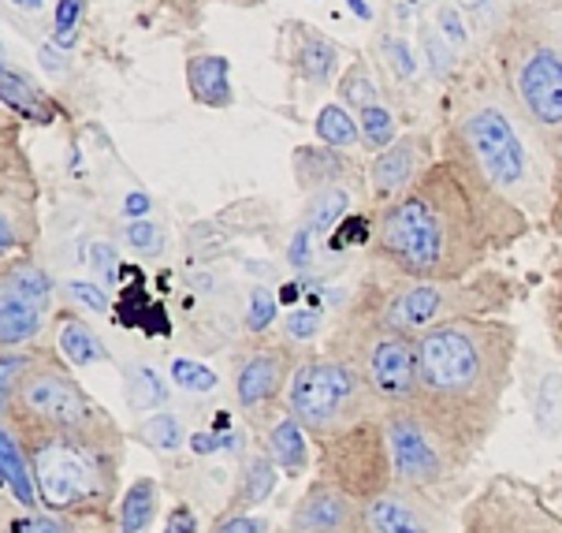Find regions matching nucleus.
Listing matches in <instances>:
<instances>
[{
	"label": "nucleus",
	"instance_id": "obj_1",
	"mask_svg": "<svg viewBox=\"0 0 562 533\" xmlns=\"http://www.w3.org/2000/svg\"><path fill=\"white\" fill-rule=\"evenodd\" d=\"M529 227L532 216L510 206L459 157L440 154L403 198L376 209L369 258L380 276L462 280L529 235Z\"/></svg>",
	"mask_w": 562,
	"mask_h": 533
},
{
	"label": "nucleus",
	"instance_id": "obj_2",
	"mask_svg": "<svg viewBox=\"0 0 562 533\" xmlns=\"http://www.w3.org/2000/svg\"><path fill=\"white\" fill-rule=\"evenodd\" d=\"M518 355V329L495 318H465L417 336L414 403L477 455L503 422Z\"/></svg>",
	"mask_w": 562,
	"mask_h": 533
},
{
	"label": "nucleus",
	"instance_id": "obj_3",
	"mask_svg": "<svg viewBox=\"0 0 562 533\" xmlns=\"http://www.w3.org/2000/svg\"><path fill=\"white\" fill-rule=\"evenodd\" d=\"M440 154L459 157L532 221L551 213L559 160L526 120L499 71L477 68L459 82Z\"/></svg>",
	"mask_w": 562,
	"mask_h": 533
},
{
	"label": "nucleus",
	"instance_id": "obj_4",
	"mask_svg": "<svg viewBox=\"0 0 562 533\" xmlns=\"http://www.w3.org/2000/svg\"><path fill=\"white\" fill-rule=\"evenodd\" d=\"M514 302V284L503 273H473L462 280H403V276H373L350 302V310L366 313L380 325L422 336L428 329L451 325L465 318H492Z\"/></svg>",
	"mask_w": 562,
	"mask_h": 533
},
{
	"label": "nucleus",
	"instance_id": "obj_5",
	"mask_svg": "<svg viewBox=\"0 0 562 533\" xmlns=\"http://www.w3.org/2000/svg\"><path fill=\"white\" fill-rule=\"evenodd\" d=\"M15 430L23 433L45 511L109 522V511L120 492V447H101L79 441V436H60L45 430H23V425H15Z\"/></svg>",
	"mask_w": 562,
	"mask_h": 533
},
{
	"label": "nucleus",
	"instance_id": "obj_6",
	"mask_svg": "<svg viewBox=\"0 0 562 533\" xmlns=\"http://www.w3.org/2000/svg\"><path fill=\"white\" fill-rule=\"evenodd\" d=\"M495 71L551 157L562 160V53L529 19L510 12L495 34Z\"/></svg>",
	"mask_w": 562,
	"mask_h": 533
},
{
	"label": "nucleus",
	"instance_id": "obj_7",
	"mask_svg": "<svg viewBox=\"0 0 562 533\" xmlns=\"http://www.w3.org/2000/svg\"><path fill=\"white\" fill-rule=\"evenodd\" d=\"M294 422L306 430L313 441H328L355 425L380 418V399L366 377L350 366L336 351H306L294 366V377L288 385V403H283Z\"/></svg>",
	"mask_w": 562,
	"mask_h": 533
},
{
	"label": "nucleus",
	"instance_id": "obj_8",
	"mask_svg": "<svg viewBox=\"0 0 562 533\" xmlns=\"http://www.w3.org/2000/svg\"><path fill=\"white\" fill-rule=\"evenodd\" d=\"M0 418H12L23 430H45L60 436H79V441L120 447L123 430L104 407L79 385L71 366L60 355H49L37 366V374L19 388V396L8 407H0Z\"/></svg>",
	"mask_w": 562,
	"mask_h": 533
},
{
	"label": "nucleus",
	"instance_id": "obj_9",
	"mask_svg": "<svg viewBox=\"0 0 562 533\" xmlns=\"http://www.w3.org/2000/svg\"><path fill=\"white\" fill-rule=\"evenodd\" d=\"M392 452L395 485L428 492V497L451 503L462 489V474L477 455H470L443 425H436L417 403H398L380 411Z\"/></svg>",
	"mask_w": 562,
	"mask_h": 533
},
{
	"label": "nucleus",
	"instance_id": "obj_10",
	"mask_svg": "<svg viewBox=\"0 0 562 533\" xmlns=\"http://www.w3.org/2000/svg\"><path fill=\"white\" fill-rule=\"evenodd\" d=\"M328 351H336L366 377L380 407L414 403L417 396V340L380 325L358 310H347L342 321L331 329Z\"/></svg>",
	"mask_w": 562,
	"mask_h": 533
},
{
	"label": "nucleus",
	"instance_id": "obj_11",
	"mask_svg": "<svg viewBox=\"0 0 562 533\" xmlns=\"http://www.w3.org/2000/svg\"><path fill=\"white\" fill-rule=\"evenodd\" d=\"M299 358L302 355L294 351L291 340H269V336H254L250 344L235 351L232 396L239 414H246L261 430H269L280 403H288V385Z\"/></svg>",
	"mask_w": 562,
	"mask_h": 533
},
{
	"label": "nucleus",
	"instance_id": "obj_12",
	"mask_svg": "<svg viewBox=\"0 0 562 533\" xmlns=\"http://www.w3.org/2000/svg\"><path fill=\"white\" fill-rule=\"evenodd\" d=\"M459 533H562V511L551 508L544 489L499 474L465 503Z\"/></svg>",
	"mask_w": 562,
	"mask_h": 533
},
{
	"label": "nucleus",
	"instance_id": "obj_13",
	"mask_svg": "<svg viewBox=\"0 0 562 533\" xmlns=\"http://www.w3.org/2000/svg\"><path fill=\"white\" fill-rule=\"evenodd\" d=\"M321 478L342 485L361 503L384 492L387 485H395L384 422L369 418L355 430L321 441Z\"/></svg>",
	"mask_w": 562,
	"mask_h": 533
},
{
	"label": "nucleus",
	"instance_id": "obj_14",
	"mask_svg": "<svg viewBox=\"0 0 562 533\" xmlns=\"http://www.w3.org/2000/svg\"><path fill=\"white\" fill-rule=\"evenodd\" d=\"M0 254L4 262H12V254H26L37 235V216H34V176L26 168V157H19L15 149V131L12 123L4 127V165H0Z\"/></svg>",
	"mask_w": 562,
	"mask_h": 533
},
{
	"label": "nucleus",
	"instance_id": "obj_15",
	"mask_svg": "<svg viewBox=\"0 0 562 533\" xmlns=\"http://www.w3.org/2000/svg\"><path fill=\"white\" fill-rule=\"evenodd\" d=\"M361 526L366 533H447V503L406 485H387L361 503Z\"/></svg>",
	"mask_w": 562,
	"mask_h": 533
},
{
	"label": "nucleus",
	"instance_id": "obj_16",
	"mask_svg": "<svg viewBox=\"0 0 562 533\" xmlns=\"http://www.w3.org/2000/svg\"><path fill=\"white\" fill-rule=\"evenodd\" d=\"M355 187L336 184V187H321L306 195L302 216L291 227L288 240V265L294 273H313L317 269V246L336 232V224L355 209Z\"/></svg>",
	"mask_w": 562,
	"mask_h": 533
},
{
	"label": "nucleus",
	"instance_id": "obj_17",
	"mask_svg": "<svg viewBox=\"0 0 562 533\" xmlns=\"http://www.w3.org/2000/svg\"><path fill=\"white\" fill-rule=\"evenodd\" d=\"M432 160H436L432 146H428V135H422V131L398 135L384 154H376L366 173L369 195H373L376 209H384V206H392L395 198H403L406 190L432 168Z\"/></svg>",
	"mask_w": 562,
	"mask_h": 533
},
{
	"label": "nucleus",
	"instance_id": "obj_18",
	"mask_svg": "<svg viewBox=\"0 0 562 533\" xmlns=\"http://www.w3.org/2000/svg\"><path fill=\"white\" fill-rule=\"evenodd\" d=\"M361 500L350 497L342 485L313 478L288 515V533H361Z\"/></svg>",
	"mask_w": 562,
	"mask_h": 533
},
{
	"label": "nucleus",
	"instance_id": "obj_19",
	"mask_svg": "<svg viewBox=\"0 0 562 533\" xmlns=\"http://www.w3.org/2000/svg\"><path fill=\"white\" fill-rule=\"evenodd\" d=\"M283 60L288 68L299 75L306 87H328L339 71V45L331 37H324L321 31H313L302 19L283 23Z\"/></svg>",
	"mask_w": 562,
	"mask_h": 533
},
{
	"label": "nucleus",
	"instance_id": "obj_20",
	"mask_svg": "<svg viewBox=\"0 0 562 533\" xmlns=\"http://www.w3.org/2000/svg\"><path fill=\"white\" fill-rule=\"evenodd\" d=\"M0 470H4V492L19 511H45L42 492L34 481V466L26 455L23 433L15 430V422L0 418Z\"/></svg>",
	"mask_w": 562,
	"mask_h": 533
},
{
	"label": "nucleus",
	"instance_id": "obj_21",
	"mask_svg": "<svg viewBox=\"0 0 562 533\" xmlns=\"http://www.w3.org/2000/svg\"><path fill=\"white\" fill-rule=\"evenodd\" d=\"M276 481H280V466L272 463V455L250 452L239 463V474H235L224 515H250L254 508H261V503L276 492Z\"/></svg>",
	"mask_w": 562,
	"mask_h": 533
},
{
	"label": "nucleus",
	"instance_id": "obj_22",
	"mask_svg": "<svg viewBox=\"0 0 562 533\" xmlns=\"http://www.w3.org/2000/svg\"><path fill=\"white\" fill-rule=\"evenodd\" d=\"M187 87L190 98L198 104H209V109H227L235 101L232 90V64L227 56L216 53H198L187 60Z\"/></svg>",
	"mask_w": 562,
	"mask_h": 533
},
{
	"label": "nucleus",
	"instance_id": "obj_23",
	"mask_svg": "<svg viewBox=\"0 0 562 533\" xmlns=\"http://www.w3.org/2000/svg\"><path fill=\"white\" fill-rule=\"evenodd\" d=\"M347 176H355V160L331 146H299V154H294V179L306 195L347 184Z\"/></svg>",
	"mask_w": 562,
	"mask_h": 533
},
{
	"label": "nucleus",
	"instance_id": "obj_24",
	"mask_svg": "<svg viewBox=\"0 0 562 533\" xmlns=\"http://www.w3.org/2000/svg\"><path fill=\"white\" fill-rule=\"evenodd\" d=\"M49 307L42 302H26L15 299V295H0V351L12 347H31L45 329V318H49Z\"/></svg>",
	"mask_w": 562,
	"mask_h": 533
},
{
	"label": "nucleus",
	"instance_id": "obj_25",
	"mask_svg": "<svg viewBox=\"0 0 562 533\" xmlns=\"http://www.w3.org/2000/svg\"><path fill=\"white\" fill-rule=\"evenodd\" d=\"M265 452L272 455V463L280 466V474H291V478H299V474H306L310 466V433L302 430L294 418L283 411V418H276V422L265 430Z\"/></svg>",
	"mask_w": 562,
	"mask_h": 533
},
{
	"label": "nucleus",
	"instance_id": "obj_26",
	"mask_svg": "<svg viewBox=\"0 0 562 533\" xmlns=\"http://www.w3.org/2000/svg\"><path fill=\"white\" fill-rule=\"evenodd\" d=\"M0 295H15V299L42 302V307L53 310L56 280H53V273L45 269V265H37L31 258L4 262V276H0Z\"/></svg>",
	"mask_w": 562,
	"mask_h": 533
},
{
	"label": "nucleus",
	"instance_id": "obj_27",
	"mask_svg": "<svg viewBox=\"0 0 562 533\" xmlns=\"http://www.w3.org/2000/svg\"><path fill=\"white\" fill-rule=\"evenodd\" d=\"M56 351H60V358L68 362V366H101V362H109V347L101 344V336L86 325L82 318H64L60 329H56Z\"/></svg>",
	"mask_w": 562,
	"mask_h": 533
},
{
	"label": "nucleus",
	"instance_id": "obj_28",
	"mask_svg": "<svg viewBox=\"0 0 562 533\" xmlns=\"http://www.w3.org/2000/svg\"><path fill=\"white\" fill-rule=\"evenodd\" d=\"M160 511V489L154 478H138L127 485L116 508V533H146Z\"/></svg>",
	"mask_w": 562,
	"mask_h": 533
},
{
	"label": "nucleus",
	"instance_id": "obj_29",
	"mask_svg": "<svg viewBox=\"0 0 562 533\" xmlns=\"http://www.w3.org/2000/svg\"><path fill=\"white\" fill-rule=\"evenodd\" d=\"M313 131H317V138L324 146L339 149V154H358V149H366V142H361V123L358 116H350V109H342V104H324L317 112V120H313Z\"/></svg>",
	"mask_w": 562,
	"mask_h": 533
},
{
	"label": "nucleus",
	"instance_id": "obj_30",
	"mask_svg": "<svg viewBox=\"0 0 562 533\" xmlns=\"http://www.w3.org/2000/svg\"><path fill=\"white\" fill-rule=\"evenodd\" d=\"M529 407L532 422L544 436L562 433V374L559 369H544L537 377V385H529Z\"/></svg>",
	"mask_w": 562,
	"mask_h": 533
},
{
	"label": "nucleus",
	"instance_id": "obj_31",
	"mask_svg": "<svg viewBox=\"0 0 562 533\" xmlns=\"http://www.w3.org/2000/svg\"><path fill=\"white\" fill-rule=\"evenodd\" d=\"M49 347H12V351H0V407H8L19 396V388L26 385L37 366L49 358Z\"/></svg>",
	"mask_w": 562,
	"mask_h": 533
},
{
	"label": "nucleus",
	"instance_id": "obj_32",
	"mask_svg": "<svg viewBox=\"0 0 562 533\" xmlns=\"http://www.w3.org/2000/svg\"><path fill=\"white\" fill-rule=\"evenodd\" d=\"M339 104L342 109H350L358 116L361 109H369V104H380L384 101V93H380V79L373 75V68H369L366 60H355L347 71H342V79H339Z\"/></svg>",
	"mask_w": 562,
	"mask_h": 533
},
{
	"label": "nucleus",
	"instance_id": "obj_33",
	"mask_svg": "<svg viewBox=\"0 0 562 533\" xmlns=\"http://www.w3.org/2000/svg\"><path fill=\"white\" fill-rule=\"evenodd\" d=\"M98 522L90 519H71V515H53V511H4V533H90Z\"/></svg>",
	"mask_w": 562,
	"mask_h": 533
},
{
	"label": "nucleus",
	"instance_id": "obj_34",
	"mask_svg": "<svg viewBox=\"0 0 562 533\" xmlns=\"http://www.w3.org/2000/svg\"><path fill=\"white\" fill-rule=\"evenodd\" d=\"M138 441H146L160 455H176L179 447H183L187 433H183V422H179L176 411H157L138 422Z\"/></svg>",
	"mask_w": 562,
	"mask_h": 533
},
{
	"label": "nucleus",
	"instance_id": "obj_35",
	"mask_svg": "<svg viewBox=\"0 0 562 533\" xmlns=\"http://www.w3.org/2000/svg\"><path fill=\"white\" fill-rule=\"evenodd\" d=\"M123 380H127V403L131 411H146V407H157L168 399V385L165 377L157 374L154 366H127V374H123Z\"/></svg>",
	"mask_w": 562,
	"mask_h": 533
},
{
	"label": "nucleus",
	"instance_id": "obj_36",
	"mask_svg": "<svg viewBox=\"0 0 562 533\" xmlns=\"http://www.w3.org/2000/svg\"><path fill=\"white\" fill-rule=\"evenodd\" d=\"M358 123H361V142H366V149H373V154H384V149L398 138L395 112L387 109L384 101L369 104V109H361L358 112Z\"/></svg>",
	"mask_w": 562,
	"mask_h": 533
},
{
	"label": "nucleus",
	"instance_id": "obj_37",
	"mask_svg": "<svg viewBox=\"0 0 562 533\" xmlns=\"http://www.w3.org/2000/svg\"><path fill=\"white\" fill-rule=\"evenodd\" d=\"M514 15L529 19V23L562 53V0H521V4L514 8Z\"/></svg>",
	"mask_w": 562,
	"mask_h": 533
},
{
	"label": "nucleus",
	"instance_id": "obj_38",
	"mask_svg": "<svg viewBox=\"0 0 562 533\" xmlns=\"http://www.w3.org/2000/svg\"><path fill=\"white\" fill-rule=\"evenodd\" d=\"M380 56H384V64L395 71L398 82H414L417 75H422V56L414 53V45L406 42V37L398 34H380Z\"/></svg>",
	"mask_w": 562,
	"mask_h": 533
},
{
	"label": "nucleus",
	"instance_id": "obj_39",
	"mask_svg": "<svg viewBox=\"0 0 562 533\" xmlns=\"http://www.w3.org/2000/svg\"><path fill=\"white\" fill-rule=\"evenodd\" d=\"M4 101L8 109L23 112V116H34V120H49L45 116V104H42V93L26 75H19L12 68H4Z\"/></svg>",
	"mask_w": 562,
	"mask_h": 533
},
{
	"label": "nucleus",
	"instance_id": "obj_40",
	"mask_svg": "<svg viewBox=\"0 0 562 533\" xmlns=\"http://www.w3.org/2000/svg\"><path fill=\"white\" fill-rule=\"evenodd\" d=\"M417 37H422L425 60H428V68H432L436 79H451V71H454V60H459V53H454L451 45H447V37L440 34V26L422 23V26H417Z\"/></svg>",
	"mask_w": 562,
	"mask_h": 533
},
{
	"label": "nucleus",
	"instance_id": "obj_41",
	"mask_svg": "<svg viewBox=\"0 0 562 533\" xmlns=\"http://www.w3.org/2000/svg\"><path fill=\"white\" fill-rule=\"evenodd\" d=\"M436 26H440L447 45H451L459 56L473 45V26H470V19L462 15V8L454 4V0H440V4H436Z\"/></svg>",
	"mask_w": 562,
	"mask_h": 533
},
{
	"label": "nucleus",
	"instance_id": "obj_42",
	"mask_svg": "<svg viewBox=\"0 0 562 533\" xmlns=\"http://www.w3.org/2000/svg\"><path fill=\"white\" fill-rule=\"evenodd\" d=\"M123 243L131 246L142 258H160L168 251V235L165 227L154 221H127L123 224Z\"/></svg>",
	"mask_w": 562,
	"mask_h": 533
},
{
	"label": "nucleus",
	"instance_id": "obj_43",
	"mask_svg": "<svg viewBox=\"0 0 562 533\" xmlns=\"http://www.w3.org/2000/svg\"><path fill=\"white\" fill-rule=\"evenodd\" d=\"M276 295L269 291V288H257L246 295V307H243V325H246V332L250 336H265V332L272 329V321H276Z\"/></svg>",
	"mask_w": 562,
	"mask_h": 533
},
{
	"label": "nucleus",
	"instance_id": "obj_44",
	"mask_svg": "<svg viewBox=\"0 0 562 533\" xmlns=\"http://www.w3.org/2000/svg\"><path fill=\"white\" fill-rule=\"evenodd\" d=\"M171 380H176V388L194 392V396L216 392V374L209 366H202V362H194V358H171Z\"/></svg>",
	"mask_w": 562,
	"mask_h": 533
},
{
	"label": "nucleus",
	"instance_id": "obj_45",
	"mask_svg": "<svg viewBox=\"0 0 562 533\" xmlns=\"http://www.w3.org/2000/svg\"><path fill=\"white\" fill-rule=\"evenodd\" d=\"M462 8V15L470 19L473 34H499L503 26V4L499 0H454Z\"/></svg>",
	"mask_w": 562,
	"mask_h": 533
},
{
	"label": "nucleus",
	"instance_id": "obj_46",
	"mask_svg": "<svg viewBox=\"0 0 562 533\" xmlns=\"http://www.w3.org/2000/svg\"><path fill=\"white\" fill-rule=\"evenodd\" d=\"M86 12V0H56V12H53V42L60 49H71L75 45V26L82 23Z\"/></svg>",
	"mask_w": 562,
	"mask_h": 533
},
{
	"label": "nucleus",
	"instance_id": "obj_47",
	"mask_svg": "<svg viewBox=\"0 0 562 533\" xmlns=\"http://www.w3.org/2000/svg\"><path fill=\"white\" fill-rule=\"evenodd\" d=\"M324 325V313L317 307H291L288 318H283V336L291 340H313Z\"/></svg>",
	"mask_w": 562,
	"mask_h": 533
},
{
	"label": "nucleus",
	"instance_id": "obj_48",
	"mask_svg": "<svg viewBox=\"0 0 562 533\" xmlns=\"http://www.w3.org/2000/svg\"><path fill=\"white\" fill-rule=\"evenodd\" d=\"M548 332H551V344H555V351L562 355V265L548 291Z\"/></svg>",
	"mask_w": 562,
	"mask_h": 533
},
{
	"label": "nucleus",
	"instance_id": "obj_49",
	"mask_svg": "<svg viewBox=\"0 0 562 533\" xmlns=\"http://www.w3.org/2000/svg\"><path fill=\"white\" fill-rule=\"evenodd\" d=\"M209 533H269V519L261 515H224L213 522V530Z\"/></svg>",
	"mask_w": 562,
	"mask_h": 533
},
{
	"label": "nucleus",
	"instance_id": "obj_50",
	"mask_svg": "<svg viewBox=\"0 0 562 533\" xmlns=\"http://www.w3.org/2000/svg\"><path fill=\"white\" fill-rule=\"evenodd\" d=\"M64 291L71 295V302H79V307H86V310H93V313H109V299H104V291L98 288V284L71 280Z\"/></svg>",
	"mask_w": 562,
	"mask_h": 533
},
{
	"label": "nucleus",
	"instance_id": "obj_51",
	"mask_svg": "<svg viewBox=\"0 0 562 533\" xmlns=\"http://www.w3.org/2000/svg\"><path fill=\"white\" fill-rule=\"evenodd\" d=\"M90 265L93 269H98L104 280H112V276H116V251H112V243H104V240H98V243H90Z\"/></svg>",
	"mask_w": 562,
	"mask_h": 533
},
{
	"label": "nucleus",
	"instance_id": "obj_52",
	"mask_svg": "<svg viewBox=\"0 0 562 533\" xmlns=\"http://www.w3.org/2000/svg\"><path fill=\"white\" fill-rule=\"evenodd\" d=\"M165 533H198L194 511H190L187 503H179V508H171V515H168V522H165Z\"/></svg>",
	"mask_w": 562,
	"mask_h": 533
},
{
	"label": "nucleus",
	"instance_id": "obj_53",
	"mask_svg": "<svg viewBox=\"0 0 562 533\" xmlns=\"http://www.w3.org/2000/svg\"><path fill=\"white\" fill-rule=\"evenodd\" d=\"M548 224H551V232H555L559 240H562V160H559V168H555V195H551Z\"/></svg>",
	"mask_w": 562,
	"mask_h": 533
},
{
	"label": "nucleus",
	"instance_id": "obj_54",
	"mask_svg": "<svg viewBox=\"0 0 562 533\" xmlns=\"http://www.w3.org/2000/svg\"><path fill=\"white\" fill-rule=\"evenodd\" d=\"M37 60H42V68L49 75H64V68H68V64H64L60 45H42V49H37Z\"/></svg>",
	"mask_w": 562,
	"mask_h": 533
},
{
	"label": "nucleus",
	"instance_id": "obj_55",
	"mask_svg": "<svg viewBox=\"0 0 562 533\" xmlns=\"http://www.w3.org/2000/svg\"><path fill=\"white\" fill-rule=\"evenodd\" d=\"M15 8H23V12H37V8L45 4V0H12Z\"/></svg>",
	"mask_w": 562,
	"mask_h": 533
},
{
	"label": "nucleus",
	"instance_id": "obj_56",
	"mask_svg": "<svg viewBox=\"0 0 562 533\" xmlns=\"http://www.w3.org/2000/svg\"><path fill=\"white\" fill-rule=\"evenodd\" d=\"M347 4H350V8H355V12H358L361 19H369V8H366V4H361V0H347Z\"/></svg>",
	"mask_w": 562,
	"mask_h": 533
},
{
	"label": "nucleus",
	"instance_id": "obj_57",
	"mask_svg": "<svg viewBox=\"0 0 562 533\" xmlns=\"http://www.w3.org/2000/svg\"><path fill=\"white\" fill-rule=\"evenodd\" d=\"M90 533H116V526H112V522H98V526H93Z\"/></svg>",
	"mask_w": 562,
	"mask_h": 533
},
{
	"label": "nucleus",
	"instance_id": "obj_58",
	"mask_svg": "<svg viewBox=\"0 0 562 533\" xmlns=\"http://www.w3.org/2000/svg\"><path fill=\"white\" fill-rule=\"evenodd\" d=\"M232 4H243V8H254V4H261V0H232Z\"/></svg>",
	"mask_w": 562,
	"mask_h": 533
},
{
	"label": "nucleus",
	"instance_id": "obj_59",
	"mask_svg": "<svg viewBox=\"0 0 562 533\" xmlns=\"http://www.w3.org/2000/svg\"><path fill=\"white\" fill-rule=\"evenodd\" d=\"M361 533H366V530H361Z\"/></svg>",
	"mask_w": 562,
	"mask_h": 533
}]
</instances>
